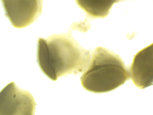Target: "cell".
Wrapping results in <instances>:
<instances>
[{
  "instance_id": "2",
  "label": "cell",
  "mask_w": 153,
  "mask_h": 115,
  "mask_svg": "<svg viewBox=\"0 0 153 115\" xmlns=\"http://www.w3.org/2000/svg\"><path fill=\"white\" fill-rule=\"evenodd\" d=\"M129 78V72L120 56L107 48L98 47L91 53L80 81L89 92L105 93L116 90Z\"/></svg>"
},
{
  "instance_id": "3",
  "label": "cell",
  "mask_w": 153,
  "mask_h": 115,
  "mask_svg": "<svg viewBox=\"0 0 153 115\" xmlns=\"http://www.w3.org/2000/svg\"><path fill=\"white\" fill-rule=\"evenodd\" d=\"M36 109L33 95L26 90L10 83L0 93V114L32 115Z\"/></svg>"
},
{
  "instance_id": "5",
  "label": "cell",
  "mask_w": 153,
  "mask_h": 115,
  "mask_svg": "<svg viewBox=\"0 0 153 115\" xmlns=\"http://www.w3.org/2000/svg\"><path fill=\"white\" fill-rule=\"evenodd\" d=\"M129 74L137 87L145 89L153 82V44L142 49L134 57Z\"/></svg>"
},
{
  "instance_id": "4",
  "label": "cell",
  "mask_w": 153,
  "mask_h": 115,
  "mask_svg": "<svg viewBox=\"0 0 153 115\" xmlns=\"http://www.w3.org/2000/svg\"><path fill=\"white\" fill-rule=\"evenodd\" d=\"M2 3L6 16L17 28L31 25L42 12L43 1L40 0H3Z\"/></svg>"
},
{
  "instance_id": "6",
  "label": "cell",
  "mask_w": 153,
  "mask_h": 115,
  "mask_svg": "<svg viewBox=\"0 0 153 115\" xmlns=\"http://www.w3.org/2000/svg\"><path fill=\"white\" fill-rule=\"evenodd\" d=\"M119 0H76V3L80 8H82L89 16L93 18H105L110 12V10Z\"/></svg>"
},
{
  "instance_id": "1",
  "label": "cell",
  "mask_w": 153,
  "mask_h": 115,
  "mask_svg": "<svg viewBox=\"0 0 153 115\" xmlns=\"http://www.w3.org/2000/svg\"><path fill=\"white\" fill-rule=\"evenodd\" d=\"M90 58V51L81 46L71 33L54 34L38 40L37 62L44 74L53 81L84 72Z\"/></svg>"
}]
</instances>
